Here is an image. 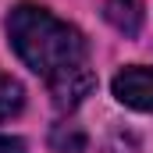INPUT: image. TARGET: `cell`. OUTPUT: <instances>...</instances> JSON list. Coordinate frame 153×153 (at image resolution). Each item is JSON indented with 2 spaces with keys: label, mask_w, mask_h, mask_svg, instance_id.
Segmentation results:
<instances>
[{
  "label": "cell",
  "mask_w": 153,
  "mask_h": 153,
  "mask_svg": "<svg viewBox=\"0 0 153 153\" xmlns=\"http://www.w3.org/2000/svg\"><path fill=\"white\" fill-rule=\"evenodd\" d=\"M22 107H25V89H22V82H14L11 75H0V121L18 117Z\"/></svg>",
  "instance_id": "cell-5"
},
{
  "label": "cell",
  "mask_w": 153,
  "mask_h": 153,
  "mask_svg": "<svg viewBox=\"0 0 153 153\" xmlns=\"http://www.w3.org/2000/svg\"><path fill=\"white\" fill-rule=\"evenodd\" d=\"M111 89H114V96L125 107H132V111H153V68H143V64L125 68V71L114 75Z\"/></svg>",
  "instance_id": "cell-2"
},
{
  "label": "cell",
  "mask_w": 153,
  "mask_h": 153,
  "mask_svg": "<svg viewBox=\"0 0 153 153\" xmlns=\"http://www.w3.org/2000/svg\"><path fill=\"white\" fill-rule=\"evenodd\" d=\"M103 14H107V22L114 25L117 32H125V36H135L143 29V4L139 0H107Z\"/></svg>",
  "instance_id": "cell-4"
},
{
  "label": "cell",
  "mask_w": 153,
  "mask_h": 153,
  "mask_svg": "<svg viewBox=\"0 0 153 153\" xmlns=\"http://www.w3.org/2000/svg\"><path fill=\"white\" fill-rule=\"evenodd\" d=\"M93 85H96V78L89 71V64H82L75 71H68L64 78L50 82V93H53V103H57L61 111H71V107H78V103L93 93Z\"/></svg>",
  "instance_id": "cell-3"
},
{
  "label": "cell",
  "mask_w": 153,
  "mask_h": 153,
  "mask_svg": "<svg viewBox=\"0 0 153 153\" xmlns=\"http://www.w3.org/2000/svg\"><path fill=\"white\" fill-rule=\"evenodd\" d=\"M7 36L14 53L36 71V75L50 82L64 78L85 64V39L78 29L68 22H61L57 14H50L39 4H18L7 14Z\"/></svg>",
  "instance_id": "cell-1"
},
{
  "label": "cell",
  "mask_w": 153,
  "mask_h": 153,
  "mask_svg": "<svg viewBox=\"0 0 153 153\" xmlns=\"http://www.w3.org/2000/svg\"><path fill=\"white\" fill-rule=\"evenodd\" d=\"M0 153H25V143L11 139V135H0Z\"/></svg>",
  "instance_id": "cell-7"
},
{
  "label": "cell",
  "mask_w": 153,
  "mask_h": 153,
  "mask_svg": "<svg viewBox=\"0 0 153 153\" xmlns=\"http://www.w3.org/2000/svg\"><path fill=\"white\" fill-rule=\"evenodd\" d=\"M50 146L57 153H82L85 150V135L78 132L75 125H57L53 135H50Z\"/></svg>",
  "instance_id": "cell-6"
}]
</instances>
